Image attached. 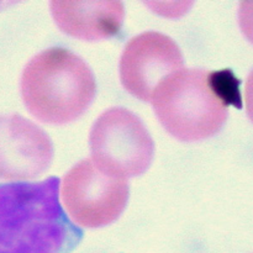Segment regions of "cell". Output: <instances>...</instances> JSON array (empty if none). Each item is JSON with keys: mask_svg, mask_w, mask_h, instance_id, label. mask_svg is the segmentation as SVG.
Masks as SVG:
<instances>
[{"mask_svg": "<svg viewBox=\"0 0 253 253\" xmlns=\"http://www.w3.org/2000/svg\"><path fill=\"white\" fill-rule=\"evenodd\" d=\"M183 54L175 41L160 32L135 36L126 43L120 59L123 86L137 99L150 101L157 86L182 71Z\"/></svg>", "mask_w": 253, "mask_h": 253, "instance_id": "cell-6", "label": "cell"}, {"mask_svg": "<svg viewBox=\"0 0 253 253\" xmlns=\"http://www.w3.org/2000/svg\"><path fill=\"white\" fill-rule=\"evenodd\" d=\"M127 180L101 169L91 160L77 163L62 182V200L77 225L88 229L116 221L128 200Z\"/></svg>", "mask_w": 253, "mask_h": 253, "instance_id": "cell-5", "label": "cell"}, {"mask_svg": "<svg viewBox=\"0 0 253 253\" xmlns=\"http://www.w3.org/2000/svg\"><path fill=\"white\" fill-rule=\"evenodd\" d=\"M240 79L231 69H182L166 78L153 94V109L163 127L180 141L216 135L229 106L242 108Z\"/></svg>", "mask_w": 253, "mask_h": 253, "instance_id": "cell-1", "label": "cell"}, {"mask_svg": "<svg viewBox=\"0 0 253 253\" xmlns=\"http://www.w3.org/2000/svg\"><path fill=\"white\" fill-rule=\"evenodd\" d=\"M51 12L61 31L84 41L114 37L123 27L125 17L124 4L116 0H53Z\"/></svg>", "mask_w": 253, "mask_h": 253, "instance_id": "cell-8", "label": "cell"}, {"mask_svg": "<svg viewBox=\"0 0 253 253\" xmlns=\"http://www.w3.org/2000/svg\"><path fill=\"white\" fill-rule=\"evenodd\" d=\"M81 235L59 203V179L0 184V253H66Z\"/></svg>", "mask_w": 253, "mask_h": 253, "instance_id": "cell-2", "label": "cell"}, {"mask_svg": "<svg viewBox=\"0 0 253 253\" xmlns=\"http://www.w3.org/2000/svg\"><path fill=\"white\" fill-rule=\"evenodd\" d=\"M52 158V141L42 128L16 114L0 115V179H34Z\"/></svg>", "mask_w": 253, "mask_h": 253, "instance_id": "cell-7", "label": "cell"}, {"mask_svg": "<svg viewBox=\"0 0 253 253\" xmlns=\"http://www.w3.org/2000/svg\"><path fill=\"white\" fill-rule=\"evenodd\" d=\"M89 142L93 162L123 178L146 172L155 153L153 140L142 121L124 108L101 114L91 127Z\"/></svg>", "mask_w": 253, "mask_h": 253, "instance_id": "cell-4", "label": "cell"}, {"mask_svg": "<svg viewBox=\"0 0 253 253\" xmlns=\"http://www.w3.org/2000/svg\"><path fill=\"white\" fill-rule=\"evenodd\" d=\"M96 82L88 64L63 47L44 49L25 67L21 95L27 110L51 125L77 120L89 108Z\"/></svg>", "mask_w": 253, "mask_h": 253, "instance_id": "cell-3", "label": "cell"}, {"mask_svg": "<svg viewBox=\"0 0 253 253\" xmlns=\"http://www.w3.org/2000/svg\"><path fill=\"white\" fill-rule=\"evenodd\" d=\"M239 24L242 34L253 43V0H244L240 2Z\"/></svg>", "mask_w": 253, "mask_h": 253, "instance_id": "cell-9", "label": "cell"}, {"mask_svg": "<svg viewBox=\"0 0 253 253\" xmlns=\"http://www.w3.org/2000/svg\"><path fill=\"white\" fill-rule=\"evenodd\" d=\"M245 103H246L247 115L253 123V69L245 84Z\"/></svg>", "mask_w": 253, "mask_h": 253, "instance_id": "cell-10", "label": "cell"}]
</instances>
